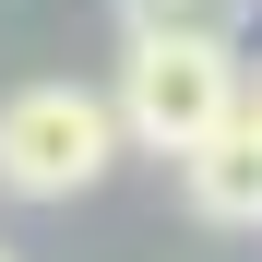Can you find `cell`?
Segmentation results:
<instances>
[{
	"label": "cell",
	"instance_id": "1",
	"mask_svg": "<svg viewBox=\"0 0 262 262\" xmlns=\"http://www.w3.org/2000/svg\"><path fill=\"white\" fill-rule=\"evenodd\" d=\"M107 119H119V143H143V155H191L203 131L238 119V48H203V36H119Z\"/></svg>",
	"mask_w": 262,
	"mask_h": 262
},
{
	"label": "cell",
	"instance_id": "5",
	"mask_svg": "<svg viewBox=\"0 0 262 262\" xmlns=\"http://www.w3.org/2000/svg\"><path fill=\"white\" fill-rule=\"evenodd\" d=\"M238 119H250V131H262V83H238Z\"/></svg>",
	"mask_w": 262,
	"mask_h": 262
},
{
	"label": "cell",
	"instance_id": "4",
	"mask_svg": "<svg viewBox=\"0 0 262 262\" xmlns=\"http://www.w3.org/2000/svg\"><path fill=\"white\" fill-rule=\"evenodd\" d=\"M250 0H119V36H203V48H238Z\"/></svg>",
	"mask_w": 262,
	"mask_h": 262
},
{
	"label": "cell",
	"instance_id": "6",
	"mask_svg": "<svg viewBox=\"0 0 262 262\" xmlns=\"http://www.w3.org/2000/svg\"><path fill=\"white\" fill-rule=\"evenodd\" d=\"M0 262H12V250H0Z\"/></svg>",
	"mask_w": 262,
	"mask_h": 262
},
{
	"label": "cell",
	"instance_id": "3",
	"mask_svg": "<svg viewBox=\"0 0 262 262\" xmlns=\"http://www.w3.org/2000/svg\"><path fill=\"white\" fill-rule=\"evenodd\" d=\"M179 191L203 227H262V131L227 119V131H203V143L179 155Z\"/></svg>",
	"mask_w": 262,
	"mask_h": 262
},
{
	"label": "cell",
	"instance_id": "2",
	"mask_svg": "<svg viewBox=\"0 0 262 262\" xmlns=\"http://www.w3.org/2000/svg\"><path fill=\"white\" fill-rule=\"evenodd\" d=\"M119 167V119L96 83H24L0 96V191L12 203H72Z\"/></svg>",
	"mask_w": 262,
	"mask_h": 262
}]
</instances>
